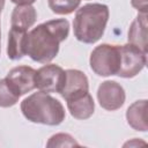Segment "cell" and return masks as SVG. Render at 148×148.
Listing matches in <instances>:
<instances>
[{"mask_svg":"<svg viewBox=\"0 0 148 148\" xmlns=\"http://www.w3.org/2000/svg\"><path fill=\"white\" fill-rule=\"evenodd\" d=\"M69 34V22L66 18H54L38 24L27 34L25 56L34 61L47 64L53 60Z\"/></svg>","mask_w":148,"mask_h":148,"instance_id":"1","label":"cell"},{"mask_svg":"<svg viewBox=\"0 0 148 148\" xmlns=\"http://www.w3.org/2000/svg\"><path fill=\"white\" fill-rule=\"evenodd\" d=\"M109 7L104 3H87L76 9L73 21L74 36L79 42L94 44L103 36L108 21Z\"/></svg>","mask_w":148,"mask_h":148,"instance_id":"2","label":"cell"},{"mask_svg":"<svg viewBox=\"0 0 148 148\" xmlns=\"http://www.w3.org/2000/svg\"><path fill=\"white\" fill-rule=\"evenodd\" d=\"M21 111L29 121L49 126L60 125L66 117L62 104L43 91L34 92L24 98L21 102Z\"/></svg>","mask_w":148,"mask_h":148,"instance_id":"3","label":"cell"},{"mask_svg":"<svg viewBox=\"0 0 148 148\" xmlns=\"http://www.w3.org/2000/svg\"><path fill=\"white\" fill-rule=\"evenodd\" d=\"M90 68L98 76L117 75L120 65L119 45L101 44L90 53Z\"/></svg>","mask_w":148,"mask_h":148,"instance_id":"4","label":"cell"},{"mask_svg":"<svg viewBox=\"0 0 148 148\" xmlns=\"http://www.w3.org/2000/svg\"><path fill=\"white\" fill-rule=\"evenodd\" d=\"M120 65L117 73L118 76L131 79L138 75L147 64V52H143L133 44L119 45Z\"/></svg>","mask_w":148,"mask_h":148,"instance_id":"5","label":"cell"},{"mask_svg":"<svg viewBox=\"0 0 148 148\" xmlns=\"http://www.w3.org/2000/svg\"><path fill=\"white\" fill-rule=\"evenodd\" d=\"M65 71L54 64H46L35 74V87L43 92H59L65 83Z\"/></svg>","mask_w":148,"mask_h":148,"instance_id":"6","label":"cell"},{"mask_svg":"<svg viewBox=\"0 0 148 148\" xmlns=\"http://www.w3.org/2000/svg\"><path fill=\"white\" fill-rule=\"evenodd\" d=\"M97 99L103 109L108 111H116L124 105L126 94L118 82L106 80L102 82L97 89Z\"/></svg>","mask_w":148,"mask_h":148,"instance_id":"7","label":"cell"},{"mask_svg":"<svg viewBox=\"0 0 148 148\" xmlns=\"http://www.w3.org/2000/svg\"><path fill=\"white\" fill-rule=\"evenodd\" d=\"M35 74L36 69L30 66H17L8 72L5 80L7 81L8 86L21 97L36 88Z\"/></svg>","mask_w":148,"mask_h":148,"instance_id":"8","label":"cell"},{"mask_svg":"<svg viewBox=\"0 0 148 148\" xmlns=\"http://www.w3.org/2000/svg\"><path fill=\"white\" fill-rule=\"evenodd\" d=\"M65 83L60 91V95L65 101L74 95L89 91V81L83 72L79 69H67L65 71Z\"/></svg>","mask_w":148,"mask_h":148,"instance_id":"9","label":"cell"},{"mask_svg":"<svg viewBox=\"0 0 148 148\" xmlns=\"http://www.w3.org/2000/svg\"><path fill=\"white\" fill-rule=\"evenodd\" d=\"M66 102L69 113L75 119H88L92 116L95 111V103L89 91L74 95L67 98Z\"/></svg>","mask_w":148,"mask_h":148,"instance_id":"10","label":"cell"},{"mask_svg":"<svg viewBox=\"0 0 148 148\" xmlns=\"http://www.w3.org/2000/svg\"><path fill=\"white\" fill-rule=\"evenodd\" d=\"M126 120L133 130L147 132V99H139L131 104L126 111Z\"/></svg>","mask_w":148,"mask_h":148,"instance_id":"11","label":"cell"},{"mask_svg":"<svg viewBox=\"0 0 148 148\" xmlns=\"http://www.w3.org/2000/svg\"><path fill=\"white\" fill-rule=\"evenodd\" d=\"M127 36L130 44H133L143 52H147V14L139 13L131 23Z\"/></svg>","mask_w":148,"mask_h":148,"instance_id":"12","label":"cell"},{"mask_svg":"<svg viewBox=\"0 0 148 148\" xmlns=\"http://www.w3.org/2000/svg\"><path fill=\"white\" fill-rule=\"evenodd\" d=\"M27 34L28 30L10 27L7 44V56L10 60H20L25 56Z\"/></svg>","mask_w":148,"mask_h":148,"instance_id":"13","label":"cell"},{"mask_svg":"<svg viewBox=\"0 0 148 148\" xmlns=\"http://www.w3.org/2000/svg\"><path fill=\"white\" fill-rule=\"evenodd\" d=\"M37 20V12L31 5H16L12 12L10 27L28 30Z\"/></svg>","mask_w":148,"mask_h":148,"instance_id":"14","label":"cell"},{"mask_svg":"<svg viewBox=\"0 0 148 148\" xmlns=\"http://www.w3.org/2000/svg\"><path fill=\"white\" fill-rule=\"evenodd\" d=\"M81 0H47L49 8L58 15H68L77 9Z\"/></svg>","mask_w":148,"mask_h":148,"instance_id":"15","label":"cell"},{"mask_svg":"<svg viewBox=\"0 0 148 148\" xmlns=\"http://www.w3.org/2000/svg\"><path fill=\"white\" fill-rule=\"evenodd\" d=\"M20 96L8 86L5 79L0 80V108H10L18 102Z\"/></svg>","mask_w":148,"mask_h":148,"instance_id":"16","label":"cell"},{"mask_svg":"<svg viewBox=\"0 0 148 148\" xmlns=\"http://www.w3.org/2000/svg\"><path fill=\"white\" fill-rule=\"evenodd\" d=\"M80 146V143L67 133H57L52 135L46 142V147H73Z\"/></svg>","mask_w":148,"mask_h":148,"instance_id":"17","label":"cell"},{"mask_svg":"<svg viewBox=\"0 0 148 148\" xmlns=\"http://www.w3.org/2000/svg\"><path fill=\"white\" fill-rule=\"evenodd\" d=\"M131 3L139 10V13L147 14V0H131Z\"/></svg>","mask_w":148,"mask_h":148,"instance_id":"18","label":"cell"},{"mask_svg":"<svg viewBox=\"0 0 148 148\" xmlns=\"http://www.w3.org/2000/svg\"><path fill=\"white\" fill-rule=\"evenodd\" d=\"M15 5H32L36 0H10Z\"/></svg>","mask_w":148,"mask_h":148,"instance_id":"19","label":"cell"},{"mask_svg":"<svg viewBox=\"0 0 148 148\" xmlns=\"http://www.w3.org/2000/svg\"><path fill=\"white\" fill-rule=\"evenodd\" d=\"M140 143H141V145H146V142H143V141H142V142H140L138 139H133L132 141L126 142V143L124 145V147H125V146H130V147H132V146H139Z\"/></svg>","mask_w":148,"mask_h":148,"instance_id":"20","label":"cell"},{"mask_svg":"<svg viewBox=\"0 0 148 148\" xmlns=\"http://www.w3.org/2000/svg\"><path fill=\"white\" fill-rule=\"evenodd\" d=\"M3 7H5V0H0V13L2 12Z\"/></svg>","mask_w":148,"mask_h":148,"instance_id":"21","label":"cell"},{"mask_svg":"<svg viewBox=\"0 0 148 148\" xmlns=\"http://www.w3.org/2000/svg\"><path fill=\"white\" fill-rule=\"evenodd\" d=\"M0 40H1V30H0Z\"/></svg>","mask_w":148,"mask_h":148,"instance_id":"22","label":"cell"}]
</instances>
